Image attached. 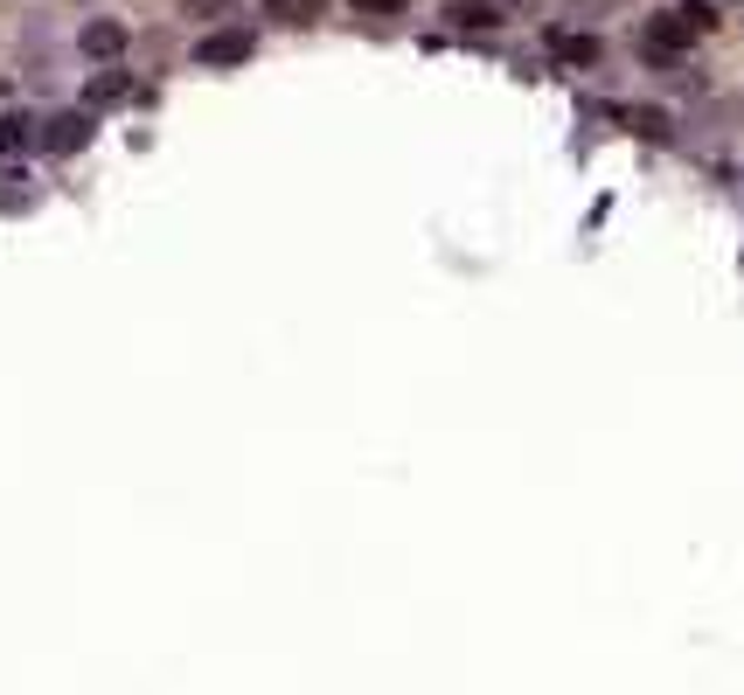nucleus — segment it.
I'll return each instance as SVG.
<instances>
[{
	"mask_svg": "<svg viewBox=\"0 0 744 695\" xmlns=\"http://www.w3.org/2000/svg\"><path fill=\"white\" fill-rule=\"evenodd\" d=\"M251 57H258V35H251V29H216V35H202V49H195V63H202V70L251 63Z\"/></svg>",
	"mask_w": 744,
	"mask_h": 695,
	"instance_id": "1",
	"label": "nucleus"
},
{
	"mask_svg": "<svg viewBox=\"0 0 744 695\" xmlns=\"http://www.w3.org/2000/svg\"><path fill=\"white\" fill-rule=\"evenodd\" d=\"M125 42H133V29H125L119 14H98V21H84V35H77V49H84V57H98V63H112Z\"/></svg>",
	"mask_w": 744,
	"mask_h": 695,
	"instance_id": "2",
	"label": "nucleus"
},
{
	"mask_svg": "<svg viewBox=\"0 0 744 695\" xmlns=\"http://www.w3.org/2000/svg\"><path fill=\"white\" fill-rule=\"evenodd\" d=\"M49 153H77V146H91V112H57V119H42V133H35Z\"/></svg>",
	"mask_w": 744,
	"mask_h": 695,
	"instance_id": "3",
	"label": "nucleus"
},
{
	"mask_svg": "<svg viewBox=\"0 0 744 695\" xmlns=\"http://www.w3.org/2000/svg\"><path fill=\"white\" fill-rule=\"evenodd\" d=\"M446 21H452V29H467V35H495L508 14L495 8V0H452V8H446Z\"/></svg>",
	"mask_w": 744,
	"mask_h": 695,
	"instance_id": "4",
	"label": "nucleus"
},
{
	"mask_svg": "<svg viewBox=\"0 0 744 695\" xmlns=\"http://www.w3.org/2000/svg\"><path fill=\"white\" fill-rule=\"evenodd\" d=\"M258 8L278 21V29H314V21H327L335 0H258Z\"/></svg>",
	"mask_w": 744,
	"mask_h": 695,
	"instance_id": "5",
	"label": "nucleus"
},
{
	"mask_svg": "<svg viewBox=\"0 0 744 695\" xmlns=\"http://www.w3.org/2000/svg\"><path fill=\"white\" fill-rule=\"evenodd\" d=\"M125 91H133V76H125V70H98L91 84H84V112H105V105H119Z\"/></svg>",
	"mask_w": 744,
	"mask_h": 695,
	"instance_id": "6",
	"label": "nucleus"
},
{
	"mask_svg": "<svg viewBox=\"0 0 744 695\" xmlns=\"http://www.w3.org/2000/svg\"><path fill=\"white\" fill-rule=\"evenodd\" d=\"M557 57H563V63H578V70H592V63H599V42H584V35H563V42H557Z\"/></svg>",
	"mask_w": 744,
	"mask_h": 695,
	"instance_id": "7",
	"label": "nucleus"
},
{
	"mask_svg": "<svg viewBox=\"0 0 744 695\" xmlns=\"http://www.w3.org/2000/svg\"><path fill=\"white\" fill-rule=\"evenodd\" d=\"M348 8L363 14V21H397V14L410 8V0H348Z\"/></svg>",
	"mask_w": 744,
	"mask_h": 695,
	"instance_id": "8",
	"label": "nucleus"
},
{
	"mask_svg": "<svg viewBox=\"0 0 744 695\" xmlns=\"http://www.w3.org/2000/svg\"><path fill=\"white\" fill-rule=\"evenodd\" d=\"M682 14H689V29H696V35H710V29H716V21H724V14H716V8H710V0H682Z\"/></svg>",
	"mask_w": 744,
	"mask_h": 695,
	"instance_id": "9",
	"label": "nucleus"
},
{
	"mask_svg": "<svg viewBox=\"0 0 744 695\" xmlns=\"http://www.w3.org/2000/svg\"><path fill=\"white\" fill-rule=\"evenodd\" d=\"M35 133H29V119H0V153H8V146H29Z\"/></svg>",
	"mask_w": 744,
	"mask_h": 695,
	"instance_id": "10",
	"label": "nucleus"
},
{
	"mask_svg": "<svg viewBox=\"0 0 744 695\" xmlns=\"http://www.w3.org/2000/svg\"><path fill=\"white\" fill-rule=\"evenodd\" d=\"M188 8H195V14H210V8H223V0H188Z\"/></svg>",
	"mask_w": 744,
	"mask_h": 695,
	"instance_id": "11",
	"label": "nucleus"
}]
</instances>
